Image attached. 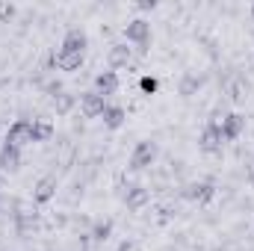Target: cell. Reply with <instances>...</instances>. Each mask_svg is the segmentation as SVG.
<instances>
[{
    "label": "cell",
    "instance_id": "6da1fadb",
    "mask_svg": "<svg viewBox=\"0 0 254 251\" xmlns=\"http://www.w3.org/2000/svg\"><path fill=\"white\" fill-rule=\"evenodd\" d=\"M125 39L130 45H136L139 54H148V45H151V21L145 18H133L125 24Z\"/></svg>",
    "mask_w": 254,
    "mask_h": 251
},
{
    "label": "cell",
    "instance_id": "7a4b0ae2",
    "mask_svg": "<svg viewBox=\"0 0 254 251\" xmlns=\"http://www.w3.org/2000/svg\"><path fill=\"white\" fill-rule=\"evenodd\" d=\"M157 154H160L157 142H151V139L139 142V145L133 148V154H130V169H133V172H145V169H151L154 160H157Z\"/></svg>",
    "mask_w": 254,
    "mask_h": 251
},
{
    "label": "cell",
    "instance_id": "3957f363",
    "mask_svg": "<svg viewBox=\"0 0 254 251\" xmlns=\"http://www.w3.org/2000/svg\"><path fill=\"white\" fill-rule=\"evenodd\" d=\"M33 142V122L30 119H18L12 122L6 130V145H15V148H24Z\"/></svg>",
    "mask_w": 254,
    "mask_h": 251
},
{
    "label": "cell",
    "instance_id": "277c9868",
    "mask_svg": "<svg viewBox=\"0 0 254 251\" xmlns=\"http://www.w3.org/2000/svg\"><path fill=\"white\" fill-rule=\"evenodd\" d=\"M222 145H225L222 127L216 125V122H210V125L201 130V136H198V148H201L204 154H219V151H222Z\"/></svg>",
    "mask_w": 254,
    "mask_h": 251
},
{
    "label": "cell",
    "instance_id": "5b68a950",
    "mask_svg": "<svg viewBox=\"0 0 254 251\" xmlns=\"http://www.w3.org/2000/svg\"><path fill=\"white\" fill-rule=\"evenodd\" d=\"M80 110H83L86 119H101L104 110H107V98H101L95 89H92V92H83V95H80Z\"/></svg>",
    "mask_w": 254,
    "mask_h": 251
},
{
    "label": "cell",
    "instance_id": "8992f818",
    "mask_svg": "<svg viewBox=\"0 0 254 251\" xmlns=\"http://www.w3.org/2000/svg\"><path fill=\"white\" fill-rule=\"evenodd\" d=\"M222 136H225V142H234V139H240L243 136V130H246V116H240V113H228L225 119H222Z\"/></svg>",
    "mask_w": 254,
    "mask_h": 251
},
{
    "label": "cell",
    "instance_id": "52a82bcc",
    "mask_svg": "<svg viewBox=\"0 0 254 251\" xmlns=\"http://www.w3.org/2000/svg\"><path fill=\"white\" fill-rule=\"evenodd\" d=\"M119 86H122V80H119V74H116V71H101V74L95 77V92H98L101 98L116 95V92H119Z\"/></svg>",
    "mask_w": 254,
    "mask_h": 251
},
{
    "label": "cell",
    "instance_id": "ba28073f",
    "mask_svg": "<svg viewBox=\"0 0 254 251\" xmlns=\"http://www.w3.org/2000/svg\"><path fill=\"white\" fill-rule=\"evenodd\" d=\"M107 60H110V71H116V68H127V65L133 63V48H127V42H119V45L110 48Z\"/></svg>",
    "mask_w": 254,
    "mask_h": 251
},
{
    "label": "cell",
    "instance_id": "9c48e42d",
    "mask_svg": "<svg viewBox=\"0 0 254 251\" xmlns=\"http://www.w3.org/2000/svg\"><path fill=\"white\" fill-rule=\"evenodd\" d=\"M184 195L195 201V204H207V201H213V195H216V187L210 184V181H198V184H190V187L184 189Z\"/></svg>",
    "mask_w": 254,
    "mask_h": 251
},
{
    "label": "cell",
    "instance_id": "30bf717a",
    "mask_svg": "<svg viewBox=\"0 0 254 251\" xmlns=\"http://www.w3.org/2000/svg\"><path fill=\"white\" fill-rule=\"evenodd\" d=\"M83 60H86V54L65 51V48H60V51H57V57H54V63H57L60 71H77V68L83 65Z\"/></svg>",
    "mask_w": 254,
    "mask_h": 251
},
{
    "label": "cell",
    "instance_id": "8fae6325",
    "mask_svg": "<svg viewBox=\"0 0 254 251\" xmlns=\"http://www.w3.org/2000/svg\"><path fill=\"white\" fill-rule=\"evenodd\" d=\"M18 169H21V148L3 142V148H0V172H18Z\"/></svg>",
    "mask_w": 254,
    "mask_h": 251
},
{
    "label": "cell",
    "instance_id": "7c38bea8",
    "mask_svg": "<svg viewBox=\"0 0 254 251\" xmlns=\"http://www.w3.org/2000/svg\"><path fill=\"white\" fill-rule=\"evenodd\" d=\"M54 195H57V178H54V175H45V178L36 184V189H33V201H36V204H48Z\"/></svg>",
    "mask_w": 254,
    "mask_h": 251
},
{
    "label": "cell",
    "instance_id": "4fadbf2b",
    "mask_svg": "<svg viewBox=\"0 0 254 251\" xmlns=\"http://www.w3.org/2000/svg\"><path fill=\"white\" fill-rule=\"evenodd\" d=\"M60 48H65V51H77V54H86V48H89V36H86L83 30H68Z\"/></svg>",
    "mask_w": 254,
    "mask_h": 251
},
{
    "label": "cell",
    "instance_id": "5bb4252c",
    "mask_svg": "<svg viewBox=\"0 0 254 251\" xmlns=\"http://www.w3.org/2000/svg\"><path fill=\"white\" fill-rule=\"evenodd\" d=\"M125 204L130 207V210H142V207L148 204V189L145 187H127Z\"/></svg>",
    "mask_w": 254,
    "mask_h": 251
},
{
    "label": "cell",
    "instance_id": "9a60e30c",
    "mask_svg": "<svg viewBox=\"0 0 254 251\" xmlns=\"http://www.w3.org/2000/svg\"><path fill=\"white\" fill-rule=\"evenodd\" d=\"M104 125L110 127V130H119V127L125 125V119H127V113H125V107H110L107 104V110H104Z\"/></svg>",
    "mask_w": 254,
    "mask_h": 251
},
{
    "label": "cell",
    "instance_id": "2e32d148",
    "mask_svg": "<svg viewBox=\"0 0 254 251\" xmlns=\"http://www.w3.org/2000/svg\"><path fill=\"white\" fill-rule=\"evenodd\" d=\"M54 136V125L45 119H33V142H48Z\"/></svg>",
    "mask_w": 254,
    "mask_h": 251
},
{
    "label": "cell",
    "instance_id": "e0dca14e",
    "mask_svg": "<svg viewBox=\"0 0 254 251\" xmlns=\"http://www.w3.org/2000/svg\"><path fill=\"white\" fill-rule=\"evenodd\" d=\"M139 89H142L145 95H157V89H160V80H157V77H151V74H145V77L139 80Z\"/></svg>",
    "mask_w": 254,
    "mask_h": 251
},
{
    "label": "cell",
    "instance_id": "ac0fdd59",
    "mask_svg": "<svg viewBox=\"0 0 254 251\" xmlns=\"http://www.w3.org/2000/svg\"><path fill=\"white\" fill-rule=\"evenodd\" d=\"M110 231H113V225H110V222L95 225V240H107V237H110Z\"/></svg>",
    "mask_w": 254,
    "mask_h": 251
},
{
    "label": "cell",
    "instance_id": "d6986e66",
    "mask_svg": "<svg viewBox=\"0 0 254 251\" xmlns=\"http://www.w3.org/2000/svg\"><path fill=\"white\" fill-rule=\"evenodd\" d=\"M12 15H15V6H6V3H3V6H0V18H3V21H9Z\"/></svg>",
    "mask_w": 254,
    "mask_h": 251
},
{
    "label": "cell",
    "instance_id": "ffe728a7",
    "mask_svg": "<svg viewBox=\"0 0 254 251\" xmlns=\"http://www.w3.org/2000/svg\"><path fill=\"white\" fill-rule=\"evenodd\" d=\"M57 107H60V113H65V110H68V107H71V98H68V95H63V98H60V104H57Z\"/></svg>",
    "mask_w": 254,
    "mask_h": 251
},
{
    "label": "cell",
    "instance_id": "44dd1931",
    "mask_svg": "<svg viewBox=\"0 0 254 251\" xmlns=\"http://www.w3.org/2000/svg\"><path fill=\"white\" fill-rule=\"evenodd\" d=\"M119 251H130V243H122V249Z\"/></svg>",
    "mask_w": 254,
    "mask_h": 251
},
{
    "label": "cell",
    "instance_id": "7402d4cb",
    "mask_svg": "<svg viewBox=\"0 0 254 251\" xmlns=\"http://www.w3.org/2000/svg\"><path fill=\"white\" fill-rule=\"evenodd\" d=\"M252 15H254V3H252Z\"/></svg>",
    "mask_w": 254,
    "mask_h": 251
}]
</instances>
